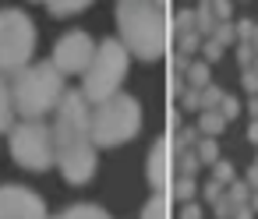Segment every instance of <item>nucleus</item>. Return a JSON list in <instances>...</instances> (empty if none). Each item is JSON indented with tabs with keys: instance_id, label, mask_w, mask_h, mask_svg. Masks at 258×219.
Here are the masks:
<instances>
[{
	"instance_id": "45",
	"label": "nucleus",
	"mask_w": 258,
	"mask_h": 219,
	"mask_svg": "<svg viewBox=\"0 0 258 219\" xmlns=\"http://www.w3.org/2000/svg\"><path fill=\"white\" fill-rule=\"evenodd\" d=\"M43 4H46V0H43Z\"/></svg>"
},
{
	"instance_id": "3",
	"label": "nucleus",
	"mask_w": 258,
	"mask_h": 219,
	"mask_svg": "<svg viewBox=\"0 0 258 219\" xmlns=\"http://www.w3.org/2000/svg\"><path fill=\"white\" fill-rule=\"evenodd\" d=\"M64 92H68V89H64V75L57 71L53 60L29 64V67L18 71L15 82H11L15 113H18L22 120H43L46 113H57Z\"/></svg>"
},
{
	"instance_id": "28",
	"label": "nucleus",
	"mask_w": 258,
	"mask_h": 219,
	"mask_svg": "<svg viewBox=\"0 0 258 219\" xmlns=\"http://www.w3.org/2000/svg\"><path fill=\"white\" fill-rule=\"evenodd\" d=\"M202 198H205L209 205H219V201L226 198V187H223L219 180H209V184H202Z\"/></svg>"
},
{
	"instance_id": "16",
	"label": "nucleus",
	"mask_w": 258,
	"mask_h": 219,
	"mask_svg": "<svg viewBox=\"0 0 258 219\" xmlns=\"http://www.w3.org/2000/svg\"><path fill=\"white\" fill-rule=\"evenodd\" d=\"M170 138H173V149H177V152H191V149H198V141H202V138H198V127H187V124L177 127Z\"/></svg>"
},
{
	"instance_id": "26",
	"label": "nucleus",
	"mask_w": 258,
	"mask_h": 219,
	"mask_svg": "<svg viewBox=\"0 0 258 219\" xmlns=\"http://www.w3.org/2000/svg\"><path fill=\"white\" fill-rule=\"evenodd\" d=\"M219 103H223V89L219 85H205L202 89V113L205 110H219Z\"/></svg>"
},
{
	"instance_id": "42",
	"label": "nucleus",
	"mask_w": 258,
	"mask_h": 219,
	"mask_svg": "<svg viewBox=\"0 0 258 219\" xmlns=\"http://www.w3.org/2000/svg\"><path fill=\"white\" fill-rule=\"evenodd\" d=\"M198 8H212V0H198Z\"/></svg>"
},
{
	"instance_id": "25",
	"label": "nucleus",
	"mask_w": 258,
	"mask_h": 219,
	"mask_svg": "<svg viewBox=\"0 0 258 219\" xmlns=\"http://www.w3.org/2000/svg\"><path fill=\"white\" fill-rule=\"evenodd\" d=\"M212 180H219L223 187H230V184L237 180V170H233V163H226V159H219V163L212 166Z\"/></svg>"
},
{
	"instance_id": "14",
	"label": "nucleus",
	"mask_w": 258,
	"mask_h": 219,
	"mask_svg": "<svg viewBox=\"0 0 258 219\" xmlns=\"http://www.w3.org/2000/svg\"><path fill=\"white\" fill-rule=\"evenodd\" d=\"M53 219H110V212H103L99 205H71Z\"/></svg>"
},
{
	"instance_id": "20",
	"label": "nucleus",
	"mask_w": 258,
	"mask_h": 219,
	"mask_svg": "<svg viewBox=\"0 0 258 219\" xmlns=\"http://www.w3.org/2000/svg\"><path fill=\"white\" fill-rule=\"evenodd\" d=\"M89 4L92 0H46V8H50L53 18H68V15H75V11H82Z\"/></svg>"
},
{
	"instance_id": "37",
	"label": "nucleus",
	"mask_w": 258,
	"mask_h": 219,
	"mask_svg": "<svg viewBox=\"0 0 258 219\" xmlns=\"http://www.w3.org/2000/svg\"><path fill=\"white\" fill-rule=\"evenodd\" d=\"M233 219H254V205H240V208L233 212Z\"/></svg>"
},
{
	"instance_id": "33",
	"label": "nucleus",
	"mask_w": 258,
	"mask_h": 219,
	"mask_svg": "<svg viewBox=\"0 0 258 219\" xmlns=\"http://www.w3.org/2000/svg\"><path fill=\"white\" fill-rule=\"evenodd\" d=\"M254 57H258V53H254L247 43H237V60H240V67H251V64H254Z\"/></svg>"
},
{
	"instance_id": "30",
	"label": "nucleus",
	"mask_w": 258,
	"mask_h": 219,
	"mask_svg": "<svg viewBox=\"0 0 258 219\" xmlns=\"http://www.w3.org/2000/svg\"><path fill=\"white\" fill-rule=\"evenodd\" d=\"M216 22H233V0H212Z\"/></svg>"
},
{
	"instance_id": "44",
	"label": "nucleus",
	"mask_w": 258,
	"mask_h": 219,
	"mask_svg": "<svg viewBox=\"0 0 258 219\" xmlns=\"http://www.w3.org/2000/svg\"><path fill=\"white\" fill-rule=\"evenodd\" d=\"M251 67H254V71H258V57H254V64H251Z\"/></svg>"
},
{
	"instance_id": "23",
	"label": "nucleus",
	"mask_w": 258,
	"mask_h": 219,
	"mask_svg": "<svg viewBox=\"0 0 258 219\" xmlns=\"http://www.w3.org/2000/svg\"><path fill=\"white\" fill-rule=\"evenodd\" d=\"M184 82H187V85H195V89L212 85V82H209V64H205V60H195V64H191V71L184 75Z\"/></svg>"
},
{
	"instance_id": "17",
	"label": "nucleus",
	"mask_w": 258,
	"mask_h": 219,
	"mask_svg": "<svg viewBox=\"0 0 258 219\" xmlns=\"http://www.w3.org/2000/svg\"><path fill=\"white\" fill-rule=\"evenodd\" d=\"M198 187H202V184H198L195 177H177V180H173V191H170V194H173V201L187 205V201H195V191H198Z\"/></svg>"
},
{
	"instance_id": "40",
	"label": "nucleus",
	"mask_w": 258,
	"mask_h": 219,
	"mask_svg": "<svg viewBox=\"0 0 258 219\" xmlns=\"http://www.w3.org/2000/svg\"><path fill=\"white\" fill-rule=\"evenodd\" d=\"M247 46H251V50L258 53V25H254V32H251V39H247Z\"/></svg>"
},
{
	"instance_id": "13",
	"label": "nucleus",
	"mask_w": 258,
	"mask_h": 219,
	"mask_svg": "<svg viewBox=\"0 0 258 219\" xmlns=\"http://www.w3.org/2000/svg\"><path fill=\"white\" fill-rule=\"evenodd\" d=\"M223 127H226V117H223L219 110H205V113L198 117V131H202L205 138H216V134H223Z\"/></svg>"
},
{
	"instance_id": "27",
	"label": "nucleus",
	"mask_w": 258,
	"mask_h": 219,
	"mask_svg": "<svg viewBox=\"0 0 258 219\" xmlns=\"http://www.w3.org/2000/svg\"><path fill=\"white\" fill-rule=\"evenodd\" d=\"M219 46H233L237 43V25L233 22H219V29H216V36H212Z\"/></svg>"
},
{
	"instance_id": "22",
	"label": "nucleus",
	"mask_w": 258,
	"mask_h": 219,
	"mask_svg": "<svg viewBox=\"0 0 258 219\" xmlns=\"http://www.w3.org/2000/svg\"><path fill=\"white\" fill-rule=\"evenodd\" d=\"M191 29H198V11H195V8H184V11H177V15H173V36H180V32H191Z\"/></svg>"
},
{
	"instance_id": "35",
	"label": "nucleus",
	"mask_w": 258,
	"mask_h": 219,
	"mask_svg": "<svg viewBox=\"0 0 258 219\" xmlns=\"http://www.w3.org/2000/svg\"><path fill=\"white\" fill-rule=\"evenodd\" d=\"M180 219H205V212L198 201H187V205H180Z\"/></svg>"
},
{
	"instance_id": "46",
	"label": "nucleus",
	"mask_w": 258,
	"mask_h": 219,
	"mask_svg": "<svg viewBox=\"0 0 258 219\" xmlns=\"http://www.w3.org/2000/svg\"><path fill=\"white\" fill-rule=\"evenodd\" d=\"M254 163H258V159H254Z\"/></svg>"
},
{
	"instance_id": "4",
	"label": "nucleus",
	"mask_w": 258,
	"mask_h": 219,
	"mask_svg": "<svg viewBox=\"0 0 258 219\" xmlns=\"http://www.w3.org/2000/svg\"><path fill=\"white\" fill-rule=\"evenodd\" d=\"M127 60H131V53L120 39H106L96 46V57L89 64V71L82 75V92L92 106H99L120 92V85L127 78Z\"/></svg>"
},
{
	"instance_id": "21",
	"label": "nucleus",
	"mask_w": 258,
	"mask_h": 219,
	"mask_svg": "<svg viewBox=\"0 0 258 219\" xmlns=\"http://www.w3.org/2000/svg\"><path fill=\"white\" fill-rule=\"evenodd\" d=\"M226 198L240 208V205H251V198H254V191H251V184L247 180H233L230 187H226Z\"/></svg>"
},
{
	"instance_id": "11",
	"label": "nucleus",
	"mask_w": 258,
	"mask_h": 219,
	"mask_svg": "<svg viewBox=\"0 0 258 219\" xmlns=\"http://www.w3.org/2000/svg\"><path fill=\"white\" fill-rule=\"evenodd\" d=\"M142 219H173V194L166 191H156L149 201H145V208H142Z\"/></svg>"
},
{
	"instance_id": "10",
	"label": "nucleus",
	"mask_w": 258,
	"mask_h": 219,
	"mask_svg": "<svg viewBox=\"0 0 258 219\" xmlns=\"http://www.w3.org/2000/svg\"><path fill=\"white\" fill-rule=\"evenodd\" d=\"M149 184L156 187V191H173V180H177V149H173V138L166 134V138H159L156 145H152V152H149Z\"/></svg>"
},
{
	"instance_id": "29",
	"label": "nucleus",
	"mask_w": 258,
	"mask_h": 219,
	"mask_svg": "<svg viewBox=\"0 0 258 219\" xmlns=\"http://www.w3.org/2000/svg\"><path fill=\"white\" fill-rule=\"evenodd\" d=\"M223 50H226V46H219L216 39H205V46H202V60H205V64H216V60H223Z\"/></svg>"
},
{
	"instance_id": "6",
	"label": "nucleus",
	"mask_w": 258,
	"mask_h": 219,
	"mask_svg": "<svg viewBox=\"0 0 258 219\" xmlns=\"http://www.w3.org/2000/svg\"><path fill=\"white\" fill-rule=\"evenodd\" d=\"M36 53V25L25 11H0V75H18Z\"/></svg>"
},
{
	"instance_id": "43",
	"label": "nucleus",
	"mask_w": 258,
	"mask_h": 219,
	"mask_svg": "<svg viewBox=\"0 0 258 219\" xmlns=\"http://www.w3.org/2000/svg\"><path fill=\"white\" fill-rule=\"evenodd\" d=\"M156 4H159V8H166V11H170V0H156Z\"/></svg>"
},
{
	"instance_id": "41",
	"label": "nucleus",
	"mask_w": 258,
	"mask_h": 219,
	"mask_svg": "<svg viewBox=\"0 0 258 219\" xmlns=\"http://www.w3.org/2000/svg\"><path fill=\"white\" fill-rule=\"evenodd\" d=\"M251 117L258 120V96H251Z\"/></svg>"
},
{
	"instance_id": "36",
	"label": "nucleus",
	"mask_w": 258,
	"mask_h": 219,
	"mask_svg": "<svg viewBox=\"0 0 258 219\" xmlns=\"http://www.w3.org/2000/svg\"><path fill=\"white\" fill-rule=\"evenodd\" d=\"M254 32V22H237V43H247Z\"/></svg>"
},
{
	"instance_id": "5",
	"label": "nucleus",
	"mask_w": 258,
	"mask_h": 219,
	"mask_svg": "<svg viewBox=\"0 0 258 219\" xmlns=\"http://www.w3.org/2000/svg\"><path fill=\"white\" fill-rule=\"evenodd\" d=\"M142 127V106L135 96L117 92L113 99L92 106V141L96 149H117L131 141Z\"/></svg>"
},
{
	"instance_id": "12",
	"label": "nucleus",
	"mask_w": 258,
	"mask_h": 219,
	"mask_svg": "<svg viewBox=\"0 0 258 219\" xmlns=\"http://www.w3.org/2000/svg\"><path fill=\"white\" fill-rule=\"evenodd\" d=\"M15 127V99H11V85L0 78V131Z\"/></svg>"
},
{
	"instance_id": "18",
	"label": "nucleus",
	"mask_w": 258,
	"mask_h": 219,
	"mask_svg": "<svg viewBox=\"0 0 258 219\" xmlns=\"http://www.w3.org/2000/svg\"><path fill=\"white\" fill-rule=\"evenodd\" d=\"M177 99H180V106L187 110V113H202V89H195V85H187V82H180V89H177Z\"/></svg>"
},
{
	"instance_id": "31",
	"label": "nucleus",
	"mask_w": 258,
	"mask_h": 219,
	"mask_svg": "<svg viewBox=\"0 0 258 219\" xmlns=\"http://www.w3.org/2000/svg\"><path fill=\"white\" fill-rule=\"evenodd\" d=\"M219 113L226 117V124L240 113V99H233V96H223V103H219Z\"/></svg>"
},
{
	"instance_id": "15",
	"label": "nucleus",
	"mask_w": 258,
	"mask_h": 219,
	"mask_svg": "<svg viewBox=\"0 0 258 219\" xmlns=\"http://www.w3.org/2000/svg\"><path fill=\"white\" fill-rule=\"evenodd\" d=\"M173 39H177V53H184V57H195V53H202V46H205V39L198 36V29L180 32V36H173Z\"/></svg>"
},
{
	"instance_id": "8",
	"label": "nucleus",
	"mask_w": 258,
	"mask_h": 219,
	"mask_svg": "<svg viewBox=\"0 0 258 219\" xmlns=\"http://www.w3.org/2000/svg\"><path fill=\"white\" fill-rule=\"evenodd\" d=\"M92 57H96V43H92L82 29H75V32H64V36L57 39L50 60H53L57 71L68 78V75H85L89 64H92Z\"/></svg>"
},
{
	"instance_id": "32",
	"label": "nucleus",
	"mask_w": 258,
	"mask_h": 219,
	"mask_svg": "<svg viewBox=\"0 0 258 219\" xmlns=\"http://www.w3.org/2000/svg\"><path fill=\"white\" fill-rule=\"evenodd\" d=\"M240 85H244V92L258 96V71H254V67H244V71H240Z\"/></svg>"
},
{
	"instance_id": "7",
	"label": "nucleus",
	"mask_w": 258,
	"mask_h": 219,
	"mask_svg": "<svg viewBox=\"0 0 258 219\" xmlns=\"http://www.w3.org/2000/svg\"><path fill=\"white\" fill-rule=\"evenodd\" d=\"M11 156L18 166L25 170H50L57 163V149H53V127H46L43 120H22L11 127Z\"/></svg>"
},
{
	"instance_id": "2",
	"label": "nucleus",
	"mask_w": 258,
	"mask_h": 219,
	"mask_svg": "<svg viewBox=\"0 0 258 219\" xmlns=\"http://www.w3.org/2000/svg\"><path fill=\"white\" fill-rule=\"evenodd\" d=\"M120 43L138 60H159L173 39V18L156 0H120L117 4Z\"/></svg>"
},
{
	"instance_id": "1",
	"label": "nucleus",
	"mask_w": 258,
	"mask_h": 219,
	"mask_svg": "<svg viewBox=\"0 0 258 219\" xmlns=\"http://www.w3.org/2000/svg\"><path fill=\"white\" fill-rule=\"evenodd\" d=\"M53 149H57V166L68 184L82 187L96 177L92 110L82 89H68L53 113Z\"/></svg>"
},
{
	"instance_id": "34",
	"label": "nucleus",
	"mask_w": 258,
	"mask_h": 219,
	"mask_svg": "<svg viewBox=\"0 0 258 219\" xmlns=\"http://www.w3.org/2000/svg\"><path fill=\"white\" fill-rule=\"evenodd\" d=\"M212 212H216V219H233V212H237V205H233L230 198H223L219 205H212Z\"/></svg>"
},
{
	"instance_id": "19",
	"label": "nucleus",
	"mask_w": 258,
	"mask_h": 219,
	"mask_svg": "<svg viewBox=\"0 0 258 219\" xmlns=\"http://www.w3.org/2000/svg\"><path fill=\"white\" fill-rule=\"evenodd\" d=\"M198 170H202V159H198L195 149L191 152H177V177H195L198 180Z\"/></svg>"
},
{
	"instance_id": "39",
	"label": "nucleus",
	"mask_w": 258,
	"mask_h": 219,
	"mask_svg": "<svg viewBox=\"0 0 258 219\" xmlns=\"http://www.w3.org/2000/svg\"><path fill=\"white\" fill-rule=\"evenodd\" d=\"M247 141L258 149V120H251V124H247Z\"/></svg>"
},
{
	"instance_id": "24",
	"label": "nucleus",
	"mask_w": 258,
	"mask_h": 219,
	"mask_svg": "<svg viewBox=\"0 0 258 219\" xmlns=\"http://www.w3.org/2000/svg\"><path fill=\"white\" fill-rule=\"evenodd\" d=\"M195 152H198L202 166H205V163H209V166H216V163H219V145H216V138H202Z\"/></svg>"
},
{
	"instance_id": "38",
	"label": "nucleus",
	"mask_w": 258,
	"mask_h": 219,
	"mask_svg": "<svg viewBox=\"0 0 258 219\" xmlns=\"http://www.w3.org/2000/svg\"><path fill=\"white\" fill-rule=\"evenodd\" d=\"M247 184H251V191H258V163L247 166Z\"/></svg>"
},
{
	"instance_id": "9",
	"label": "nucleus",
	"mask_w": 258,
	"mask_h": 219,
	"mask_svg": "<svg viewBox=\"0 0 258 219\" xmlns=\"http://www.w3.org/2000/svg\"><path fill=\"white\" fill-rule=\"evenodd\" d=\"M0 219H50L46 215V201L22 187V184H4L0 187Z\"/></svg>"
}]
</instances>
